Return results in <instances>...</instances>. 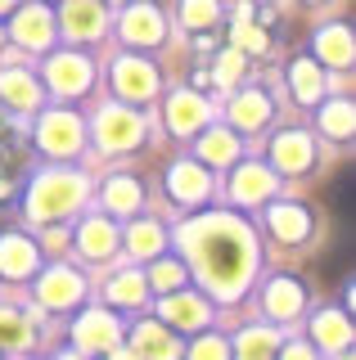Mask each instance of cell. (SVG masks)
<instances>
[{"label": "cell", "instance_id": "2e32d148", "mask_svg": "<svg viewBox=\"0 0 356 360\" xmlns=\"http://www.w3.org/2000/svg\"><path fill=\"white\" fill-rule=\"evenodd\" d=\"M144 284H149L153 292H176V288L190 284V270H185V262L158 252V257H153V266H149V275H144Z\"/></svg>", "mask_w": 356, "mask_h": 360}, {"label": "cell", "instance_id": "9a60e30c", "mask_svg": "<svg viewBox=\"0 0 356 360\" xmlns=\"http://www.w3.org/2000/svg\"><path fill=\"white\" fill-rule=\"evenodd\" d=\"M311 329H316V342L325 347V352H348L352 324H348V315H343V311H320Z\"/></svg>", "mask_w": 356, "mask_h": 360}, {"label": "cell", "instance_id": "7c38bea8", "mask_svg": "<svg viewBox=\"0 0 356 360\" xmlns=\"http://www.w3.org/2000/svg\"><path fill=\"white\" fill-rule=\"evenodd\" d=\"M136 140H140V117H131L122 108H108L99 117V144L104 149H136Z\"/></svg>", "mask_w": 356, "mask_h": 360}, {"label": "cell", "instance_id": "f35d334b", "mask_svg": "<svg viewBox=\"0 0 356 360\" xmlns=\"http://www.w3.org/2000/svg\"><path fill=\"white\" fill-rule=\"evenodd\" d=\"M5 5H9V0H0V9H5Z\"/></svg>", "mask_w": 356, "mask_h": 360}, {"label": "cell", "instance_id": "f546056e", "mask_svg": "<svg viewBox=\"0 0 356 360\" xmlns=\"http://www.w3.org/2000/svg\"><path fill=\"white\" fill-rule=\"evenodd\" d=\"M68 22H72V32H95L99 27V9L91 5V0H72V5H68Z\"/></svg>", "mask_w": 356, "mask_h": 360}, {"label": "cell", "instance_id": "5b68a950", "mask_svg": "<svg viewBox=\"0 0 356 360\" xmlns=\"http://www.w3.org/2000/svg\"><path fill=\"white\" fill-rule=\"evenodd\" d=\"M77 248H82L91 262H108L117 252V221L108 217H86L77 225Z\"/></svg>", "mask_w": 356, "mask_h": 360}, {"label": "cell", "instance_id": "52a82bcc", "mask_svg": "<svg viewBox=\"0 0 356 360\" xmlns=\"http://www.w3.org/2000/svg\"><path fill=\"white\" fill-rule=\"evenodd\" d=\"M37 266H41L37 243L23 239V234H0V275L23 279V275H32Z\"/></svg>", "mask_w": 356, "mask_h": 360}, {"label": "cell", "instance_id": "30bf717a", "mask_svg": "<svg viewBox=\"0 0 356 360\" xmlns=\"http://www.w3.org/2000/svg\"><path fill=\"white\" fill-rule=\"evenodd\" d=\"M131 342L140 360H181V342L167 333V324H136Z\"/></svg>", "mask_w": 356, "mask_h": 360}, {"label": "cell", "instance_id": "44dd1931", "mask_svg": "<svg viewBox=\"0 0 356 360\" xmlns=\"http://www.w3.org/2000/svg\"><path fill=\"white\" fill-rule=\"evenodd\" d=\"M275 158H280L284 172H307L316 153H311V140H307V135H293V131H288V135L275 140Z\"/></svg>", "mask_w": 356, "mask_h": 360}, {"label": "cell", "instance_id": "ba28073f", "mask_svg": "<svg viewBox=\"0 0 356 360\" xmlns=\"http://www.w3.org/2000/svg\"><path fill=\"white\" fill-rule=\"evenodd\" d=\"M117 338H122V324L104 311H91L77 324V347H82V352H113Z\"/></svg>", "mask_w": 356, "mask_h": 360}, {"label": "cell", "instance_id": "8992f818", "mask_svg": "<svg viewBox=\"0 0 356 360\" xmlns=\"http://www.w3.org/2000/svg\"><path fill=\"white\" fill-rule=\"evenodd\" d=\"M262 307L271 320H293L298 311L307 307V284L303 279H271L262 292Z\"/></svg>", "mask_w": 356, "mask_h": 360}, {"label": "cell", "instance_id": "e0dca14e", "mask_svg": "<svg viewBox=\"0 0 356 360\" xmlns=\"http://www.w3.org/2000/svg\"><path fill=\"white\" fill-rule=\"evenodd\" d=\"M163 225H153V221H131V230H127V252L131 257H140V262H153V257L163 252Z\"/></svg>", "mask_w": 356, "mask_h": 360}, {"label": "cell", "instance_id": "277c9868", "mask_svg": "<svg viewBox=\"0 0 356 360\" xmlns=\"http://www.w3.org/2000/svg\"><path fill=\"white\" fill-rule=\"evenodd\" d=\"M82 292H86L82 275L68 270V266H46V275L37 279V297H41V307H50V311L77 307V302H82Z\"/></svg>", "mask_w": 356, "mask_h": 360}, {"label": "cell", "instance_id": "484cf974", "mask_svg": "<svg viewBox=\"0 0 356 360\" xmlns=\"http://www.w3.org/2000/svg\"><path fill=\"white\" fill-rule=\"evenodd\" d=\"M18 37H23L27 45H46V41H50V18H46V9H32V14L18 18Z\"/></svg>", "mask_w": 356, "mask_h": 360}, {"label": "cell", "instance_id": "1f68e13d", "mask_svg": "<svg viewBox=\"0 0 356 360\" xmlns=\"http://www.w3.org/2000/svg\"><path fill=\"white\" fill-rule=\"evenodd\" d=\"M0 90H5V95H14L18 104H32V99H37V86H32L23 72H9L5 82H0Z\"/></svg>", "mask_w": 356, "mask_h": 360}, {"label": "cell", "instance_id": "f1b7e54d", "mask_svg": "<svg viewBox=\"0 0 356 360\" xmlns=\"http://www.w3.org/2000/svg\"><path fill=\"white\" fill-rule=\"evenodd\" d=\"M235 117L243 122V127H258V122H266V117H271V99H266V95H243V99H239V112H235Z\"/></svg>", "mask_w": 356, "mask_h": 360}, {"label": "cell", "instance_id": "d4e9b609", "mask_svg": "<svg viewBox=\"0 0 356 360\" xmlns=\"http://www.w3.org/2000/svg\"><path fill=\"white\" fill-rule=\"evenodd\" d=\"M117 72H122L117 82H122V90H127V95H149V90L158 86V77H153L144 63H122Z\"/></svg>", "mask_w": 356, "mask_h": 360}, {"label": "cell", "instance_id": "ac0fdd59", "mask_svg": "<svg viewBox=\"0 0 356 360\" xmlns=\"http://www.w3.org/2000/svg\"><path fill=\"white\" fill-rule=\"evenodd\" d=\"M275 185H280V180H275L271 172H262V167H243L230 189H235V198H239V202H262V198H271V194H275Z\"/></svg>", "mask_w": 356, "mask_h": 360}, {"label": "cell", "instance_id": "9c48e42d", "mask_svg": "<svg viewBox=\"0 0 356 360\" xmlns=\"http://www.w3.org/2000/svg\"><path fill=\"white\" fill-rule=\"evenodd\" d=\"M266 230H271L280 243H303L311 234V212L293 207V202H280V207L266 212Z\"/></svg>", "mask_w": 356, "mask_h": 360}, {"label": "cell", "instance_id": "d6a6232c", "mask_svg": "<svg viewBox=\"0 0 356 360\" xmlns=\"http://www.w3.org/2000/svg\"><path fill=\"white\" fill-rule=\"evenodd\" d=\"M325 131H329V135L338 131L343 140L352 135V112H348V104H329V112H325Z\"/></svg>", "mask_w": 356, "mask_h": 360}, {"label": "cell", "instance_id": "5bb4252c", "mask_svg": "<svg viewBox=\"0 0 356 360\" xmlns=\"http://www.w3.org/2000/svg\"><path fill=\"white\" fill-rule=\"evenodd\" d=\"M275 352H280V333H275L271 324H253V329H243L239 347H235L239 360H275Z\"/></svg>", "mask_w": 356, "mask_h": 360}, {"label": "cell", "instance_id": "ffe728a7", "mask_svg": "<svg viewBox=\"0 0 356 360\" xmlns=\"http://www.w3.org/2000/svg\"><path fill=\"white\" fill-rule=\"evenodd\" d=\"M104 207L117 212V217H131V212L140 207V185L131 176H113L104 185Z\"/></svg>", "mask_w": 356, "mask_h": 360}, {"label": "cell", "instance_id": "d590c367", "mask_svg": "<svg viewBox=\"0 0 356 360\" xmlns=\"http://www.w3.org/2000/svg\"><path fill=\"white\" fill-rule=\"evenodd\" d=\"M217 14V5H212V0H185V22H208V18H212Z\"/></svg>", "mask_w": 356, "mask_h": 360}, {"label": "cell", "instance_id": "cb8c5ba5", "mask_svg": "<svg viewBox=\"0 0 356 360\" xmlns=\"http://www.w3.org/2000/svg\"><path fill=\"white\" fill-rule=\"evenodd\" d=\"M59 90H82L86 82H91V68H86L82 59H59L54 63V77H50Z\"/></svg>", "mask_w": 356, "mask_h": 360}, {"label": "cell", "instance_id": "e575fe53", "mask_svg": "<svg viewBox=\"0 0 356 360\" xmlns=\"http://www.w3.org/2000/svg\"><path fill=\"white\" fill-rule=\"evenodd\" d=\"M343 37H348V32H325V41H320V45H325V59L338 54V63H348V41H343Z\"/></svg>", "mask_w": 356, "mask_h": 360}, {"label": "cell", "instance_id": "4316f807", "mask_svg": "<svg viewBox=\"0 0 356 360\" xmlns=\"http://www.w3.org/2000/svg\"><path fill=\"white\" fill-rule=\"evenodd\" d=\"M235 153H239V144H235V135H226V131H212L203 140V158H208V162H235Z\"/></svg>", "mask_w": 356, "mask_h": 360}, {"label": "cell", "instance_id": "8d00e7d4", "mask_svg": "<svg viewBox=\"0 0 356 360\" xmlns=\"http://www.w3.org/2000/svg\"><path fill=\"white\" fill-rule=\"evenodd\" d=\"M275 356H280V360H316V352H311V347H303V342H288V347H280Z\"/></svg>", "mask_w": 356, "mask_h": 360}, {"label": "cell", "instance_id": "836d02e7", "mask_svg": "<svg viewBox=\"0 0 356 360\" xmlns=\"http://www.w3.org/2000/svg\"><path fill=\"white\" fill-rule=\"evenodd\" d=\"M293 90H298V95H316V68H311V63H293Z\"/></svg>", "mask_w": 356, "mask_h": 360}, {"label": "cell", "instance_id": "603a6c76", "mask_svg": "<svg viewBox=\"0 0 356 360\" xmlns=\"http://www.w3.org/2000/svg\"><path fill=\"white\" fill-rule=\"evenodd\" d=\"M127 37H131V41H140V45L158 41V37H163V18L153 14V9H136V14L127 18Z\"/></svg>", "mask_w": 356, "mask_h": 360}, {"label": "cell", "instance_id": "4dcf8cb0", "mask_svg": "<svg viewBox=\"0 0 356 360\" xmlns=\"http://www.w3.org/2000/svg\"><path fill=\"white\" fill-rule=\"evenodd\" d=\"M190 360H230V347H226V338H198V342L190 347Z\"/></svg>", "mask_w": 356, "mask_h": 360}, {"label": "cell", "instance_id": "8fae6325", "mask_svg": "<svg viewBox=\"0 0 356 360\" xmlns=\"http://www.w3.org/2000/svg\"><path fill=\"white\" fill-rule=\"evenodd\" d=\"M167 189H172V198L181 202V207H190V202H203L212 185H208L203 167H194V162H176L172 172H167Z\"/></svg>", "mask_w": 356, "mask_h": 360}, {"label": "cell", "instance_id": "3957f363", "mask_svg": "<svg viewBox=\"0 0 356 360\" xmlns=\"http://www.w3.org/2000/svg\"><path fill=\"white\" fill-rule=\"evenodd\" d=\"M163 324H172V329L181 333H198L208 329V320H212V307H208L203 297H194L190 288H176V292H163Z\"/></svg>", "mask_w": 356, "mask_h": 360}, {"label": "cell", "instance_id": "74e56055", "mask_svg": "<svg viewBox=\"0 0 356 360\" xmlns=\"http://www.w3.org/2000/svg\"><path fill=\"white\" fill-rule=\"evenodd\" d=\"M59 360H82V356H77V352H68V356H59Z\"/></svg>", "mask_w": 356, "mask_h": 360}, {"label": "cell", "instance_id": "4fadbf2b", "mask_svg": "<svg viewBox=\"0 0 356 360\" xmlns=\"http://www.w3.org/2000/svg\"><path fill=\"white\" fill-rule=\"evenodd\" d=\"M82 144V127L68 117V112H54V117L41 122V149L50 153H72Z\"/></svg>", "mask_w": 356, "mask_h": 360}, {"label": "cell", "instance_id": "7a4b0ae2", "mask_svg": "<svg viewBox=\"0 0 356 360\" xmlns=\"http://www.w3.org/2000/svg\"><path fill=\"white\" fill-rule=\"evenodd\" d=\"M82 202H86V180L82 176H41L27 194V212H32V221L46 225V221L72 217Z\"/></svg>", "mask_w": 356, "mask_h": 360}, {"label": "cell", "instance_id": "d6986e66", "mask_svg": "<svg viewBox=\"0 0 356 360\" xmlns=\"http://www.w3.org/2000/svg\"><path fill=\"white\" fill-rule=\"evenodd\" d=\"M144 297H149V284H144L140 270H122V275L108 279V302L113 307H140Z\"/></svg>", "mask_w": 356, "mask_h": 360}, {"label": "cell", "instance_id": "83f0119b", "mask_svg": "<svg viewBox=\"0 0 356 360\" xmlns=\"http://www.w3.org/2000/svg\"><path fill=\"white\" fill-rule=\"evenodd\" d=\"M27 324H23V315H14V311H0V347H27Z\"/></svg>", "mask_w": 356, "mask_h": 360}, {"label": "cell", "instance_id": "6da1fadb", "mask_svg": "<svg viewBox=\"0 0 356 360\" xmlns=\"http://www.w3.org/2000/svg\"><path fill=\"white\" fill-rule=\"evenodd\" d=\"M185 248L198 284L212 297L235 302L248 288L258 252H253V230L239 217H198L194 225H185Z\"/></svg>", "mask_w": 356, "mask_h": 360}, {"label": "cell", "instance_id": "7402d4cb", "mask_svg": "<svg viewBox=\"0 0 356 360\" xmlns=\"http://www.w3.org/2000/svg\"><path fill=\"white\" fill-rule=\"evenodd\" d=\"M198 122H203V99H194V95H176L172 99V131H194Z\"/></svg>", "mask_w": 356, "mask_h": 360}]
</instances>
